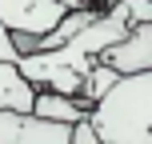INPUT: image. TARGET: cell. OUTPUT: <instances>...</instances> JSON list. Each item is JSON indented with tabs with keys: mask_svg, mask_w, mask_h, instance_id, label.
<instances>
[{
	"mask_svg": "<svg viewBox=\"0 0 152 144\" xmlns=\"http://www.w3.org/2000/svg\"><path fill=\"white\" fill-rule=\"evenodd\" d=\"M132 24L124 16L100 8L96 20L84 24L80 32L60 48H48V52H28V56H16V68L24 72V80L32 84L36 92H64V96H80L88 72L104 60V52L112 44H120L128 36Z\"/></svg>",
	"mask_w": 152,
	"mask_h": 144,
	"instance_id": "6da1fadb",
	"label": "cell"
},
{
	"mask_svg": "<svg viewBox=\"0 0 152 144\" xmlns=\"http://www.w3.org/2000/svg\"><path fill=\"white\" fill-rule=\"evenodd\" d=\"M100 144H152V72L120 76L108 96L88 108Z\"/></svg>",
	"mask_w": 152,
	"mask_h": 144,
	"instance_id": "7a4b0ae2",
	"label": "cell"
},
{
	"mask_svg": "<svg viewBox=\"0 0 152 144\" xmlns=\"http://www.w3.org/2000/svg\"><path fill=\"white\" fill-rule=\"evenodd\" d=\"M64 16L68 8L56 0H0V24L12 32V44L20 56L36 52V40H44Z\"/></svg>",
	"mask_w": 152,
	"mask_h": 144,
	"instance_id": "3957f363",
	"label": "cell"
},
{
	"mask_svg": "<svg viewBox=\"0 0 152 144\" xmlns=\"http://www.w3.org/2000/svg\"><path fill=\"white\" fill-rule=\"evenodd\" d=\"M104 64H108V68H116L120 76L152 72V24H132L128 36L104 52Z\"/></svg>",
	"mask_w": 152,
	"mask_h": 144,
	"instance_id": "277c9868",
	"label": "cell"
},
{
	"mask_svg": "<svg viewBox=\"0 0 152 144\" xmlns=\"http://www.w3.org/2000/svg\"><path fill=\"white\" fill-rule=\"evenodd\" d=\"M32 100H36V88L24 80L16 60H0V112L32 116Z\"/></svg>",
	"mask_w": 152,
	"mask_h": 144,
	"instance_id": "5b68a950",
	"label": "cell"
},
{
	"mask_svg": "<svg viewBox=\"0 0 152 144\" xmlns=\"http://www.w3.org/2000/svg\"><path fill=\"white\" fill-rule=\"evenodd\" d=\"M32 116L48 124H76L88 116V104L80 96H64V92H36L32 100Z\"/></svg>",
	"mask_w": 152,
	"mask_h": 144,
	"instance_id": "8992f818",
	"label": "cell"
},
{
	"mask_svg": "<svg viewBox=\"0 0 152 144\" xmlns=\"http://www.w3.org/2000/svg\"><path fill=\"white\" fill-rule=\"evenodd\" d=\"M96 12H100V8H92V4H84V8H76V12H68V16H64V20L56 24V28L48 32L44 40H36V52H48V48L68 44V40L84 28V24H92V20H96Z\"/></svg>",
	"mask_w": 152,
	"mask_h": 144,
	"instance_id": "52a82bcc",
	"label": "cell"
},
{
	"mask_svg": "<svg viewBox=\"0 0 152 144\" xmlns=\"http://www.w3.org/2000/svg\"><path fill=\"white\" fill-rule=\"evenodd\" d=\"M68 128L72 124H48V120H36V116H24L16 144H72Z\"/></svg>",
	"mask_w": 152,
	"mask_h": 144,
	"instance_id": "ba28073f",
	"label": "cell"
},
{
	"mask_svg": "<svg viewBox=\"0 0 152 144\" xmlns=\"http://www.w3.org/2000/svg\"><path fill=\"white\" fill-rule=\"evenodd\" d=\"M116 80H120V72H116V68H108V64L100 60L96 68L88 72V80H84V88H80V100H84V104L92 108V104H96L100 96H108V92L116 88Z\"/></svg>",
	"mask_w": 152,
	"mask_h": 144,
	"instance_id": "9c48e42d",
	"label": "cell"
},
{
	"mask_svg": "<svg viewBox=\"0 0 152 144\" xmlns=\"http://www.w3.org/2000/svg\"><path fill=\"white\" fill-rule=\"evenodd\" d=\"M68 136H72V144H100V136H96V128H92V120H88V116L72 124V128H68Z\"/></svg>",
	"mask_w": 152,
	"mask_h": 144,
	"instance_id": "30bf717a",
	"label": "cell"
},
{
	"mask_svg": "<svg viewBox=\"0 0 152 144\" xmlns=\"http://www.w3.org/2000/svg\"><path fill=\"white\" fill-rule=\"evenodd\" d=\"M16 56L20 52H16V44H12V32L0 24V60H16Z\"/></svg>",
	"mask_w": 152,
	"mask_h": 144,
	"instance_id": "8fae6325",
	"label": "cell"
},
{
	"mask_svg": "<svg viewBox=\"0 0 152 144\" xmlns=\"http://www.w3.org/2000/svg\"><path fill=\"white\" fill-rule=\"evenodd\" d=\"M56 4H64V8H68V12H76V8H84V4H88V0H56Z\"/></svg>",
	"mask_w": 152,
	"mask_h": 144,
	"instance_id": "7c38bea8",
	"label": "cell"
}]
</instances>
